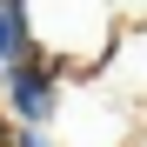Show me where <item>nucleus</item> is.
Returning <instances> with one entry per match:
<instances>
[{
  "label": "nucleus",
  "mask_w": 147,
  "mask_h": 147,
  "mask_svg": "<svg viewBox=\"0 0 147 147\" xmlns=\"http://www.w3.org/2000/svg\"><path fill=\"white\" fill-rule=\"evenodd\" d=\"M34 54H47L54 67H67V80H94L114 60V0H20Z\"/></svg>",
  "instance_id": "obj_1"
},
{
  "label": "nucleus",
  "mask_w": 147,
  "mask_h": 147,
  "mask_svg": "<svg viewBox=\"0 0 147 147\" xmlns=\"http://www.w3.org/2000/svg\"><path fill=\"white\" fill-rule=\"evenodd\" d=\"M67 67H54L47 54H27V60H13V74L0 80V107H7V120L20 134H47L54 127V114L67 100Z\"/></svg>",
  "instance_id": "obj_2"
},
{
  "label": "nucleus",
  "mask_w": 147,
  "mask_h": 147,
  "mask_svg": "<svg viewBox=\"0 0 147 147\" xmlns=\"http://www.w3.org/2000/svg\"><path fill=\"white\" fill-rule=\"evenodd\" d=\"M27 54H34V40H27V20H20V0H0V80Z\"/></svg>",
  "instance_id": "obj_3"
},
{
  "label": "nucleus",
  "mask_w": 147,
  "mask_h": 147,
  "mask_svg": "<svg viewBox=\"0 0 147 147\" xmlns=\"http://www.w3.org/2000/svg\"><path fill=\"white\" fill-rule=\"evenodd\" d=\"M13 140H20V127H13L7 114H0V147H13Z\"/></svg>",
  "instance_id": "obj_4"
},
{
  "label": "nucleus",
  "mask_w": 147,
  "mask_h": 147,
  "mask_svg": "<svg viewBox=\"0 0 147 147\" xmlns=\"http://www.w3.org/2000/svg\"><path fill=\"white\" fill-rule=\"evenodd\" d=\"M13 147H54V140H47V134H20Z\"/></svg>",
  "instance_id": "obj_5"
}]
</instances>
